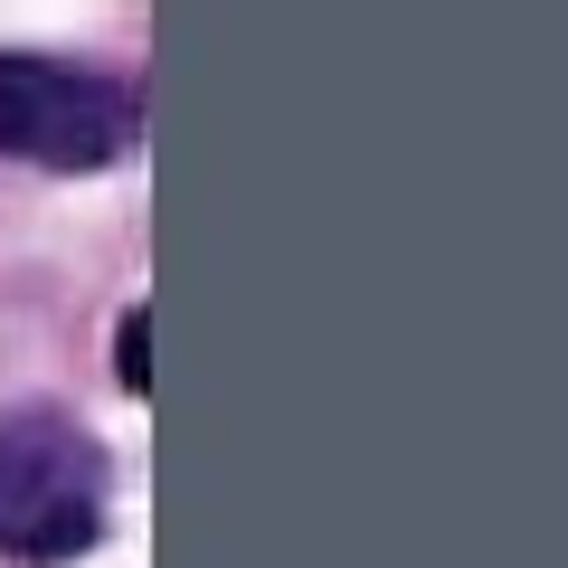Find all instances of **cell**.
<instances>
[{"instance_id": "cell-1", "label": "cell", "mask_w": 568, "mask_h": 568, "mask_svg": "<svg viewBox=\"0 0 568 568\" xmlns=\"http://www.w3.org/2000/svg\"><path fill=\"white\" fill-rule=\"evenodd\" d=\"M114 465L58 407H10L0 417V559H77L104 530Z\"/></svg>"}, {"instance_id": "cell-2", "label": "cell", "mask_w": 568, "mask_h": 568, "mask_svg": "<svg viewBox=\"0 0 568 568\" xmlns=\"http://www.w3.org/2000/svg\"><path fill=\"white\" fill-rule=\"evenodd\" d=\"M133 133H142V104L123 77L29 58V48L0 58V152L48 162V171H104L133 152Z\"/></svg>"}, {"instance_id": "cell-3", "label": "cell", "mask_w": 568, "mask_h": 568, "mask_svg": "<svg viewBox=\"0 0 568 568\" xmlns=\"http://www.w3.org/2000/svg\"><path fill=\"white\" fill-rule=\"evenodd\" d=\"M114 351H123V388H152V361H142V313H123Z\"/></svg>"}]
</instances>
